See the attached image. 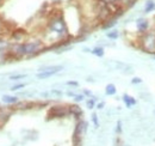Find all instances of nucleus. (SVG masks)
<instances>
[{
	"label": "nucleus",
	"instance_id": "1",
	"mask_svg": "<svg viewBox=\"0 0 155 146\" xmlns=\"http://www.w3.org/2000/svg\"><path fill=\"white\" fill-rule=\"evenodd\" d=\"M47 33L55 35L60 42L71 37L66 19L63 18V16L61 13L53 15L49 17L48 22H47Z\"/></svg>",
	"mask_w": 155,
	"mask_h": 146
},
{
	"label": "nucleus",
	"instance_id": "2",
	"mask_svg": "<svg viewBox=\"0 0 155 146\" xmlns=\"http://www.w3.org/2000/svg\"><path fill=\"white\" fill-rule=\"evenodd\" d=\"M138 48L146 53L155 54V30H149L138 37Z\"/></svg>",
	"mask_w": 155,
	"mask_h": 146
},
{
	"label": "nucleus",
	"instance_id": "3",
	"mask_svg": "<svg viewBox=\"0 0 155 146\" xmlns=\"http://www.w3.org/2000/svg\"><path fill=\"white\" fill-rule=\"evenodd\" d=\"M87 128H88V123L80 119L78 120L74 127V132H73V137H72V141H73V146H81L82 144V139L87 133Z\"/></svg>",
	"mask_w": 155,
	"mask_h": 146
},
{
	"label": "nucleus",
	"instance_id": "4",
	"mask_svg": "<svg viewBox=\"0 0 155 146\" xmlns=\"http://www.w3.org/2000/svg\"><path fill=\"white\" fill-rule=\"evenodd\" d=\"M68 115H71L69 113V106H53L50 107V109L48 111V120L50 119H64Z\"/></svg>",
	"mask_w": 155,
	"mask_h": 146
},
{
	"label": "nucleus",
	"instance_id": "5",
	"mask_svg": "<svg viewBox=\"0 0 155 146\" xmlns=\"http://www.w3.org/2000/svg\"><path fill=\"white\" fill-rule=\"evenodd\" d=\"M63 70V66L61 65H54V66H44L42 68H39V72L36 74V77L38 79H47L53 77L54 74L61 72Z\"/></svg>",
	"mask_w": 155,
	"mask_h": 146
},
{
	"label": "nucleus",
	"instance_id": "6",
	"mask_svg": "<svg viewBox=\"0 0 155 146\" xmlns=\"http://www.w3.org/2000/svg\"><path fill=\"white\" fill-rule=\"evenodd\" d=\"M10 38L13 43H21V42H25L26 38H28V34L25 33V30L23 29H17V30H12Z\"/></svg>",
	"mask_w": 155,
	"mask_h": 146
},
{
	"label": "nucleus",
	"instance_id": "7",
	"mask_svg": "<svg viewBox=\"0 0 155 146\" xmlns=\"http://www.w3.org/2000/svg\"><path fill=\"white\" fill-rule=\"evenodd\" d=\"M136 28L140 35L146 34L147 31H149V20L146 18H140L136 20Z\"/></svg>",
	"mask_w": 155,
	"mask_h": 146
},
{
	"label": "nucleus",
	"instance_id": "8",
	"mask_svg": "<svg viewBox=\"0 0 155 146\" xmlns=\"http://www.w3.org/2000/svg\"><path fill=\"white\" fill-rule=\"evenodd\" d=\"M11 114H12L11 110L6 109V108H0V127L4 126L8 121Z\"/></svg>",
	"mask_w": 155,
	"mask_h": 146
},
{
	"label": "nucleus",
	"instance_id": "9",
	"mask_svg": "<svg viewBox=\"0 0 155 146\" xmlns=\"http://www.w3.org/2000/svg\"><path fill=\"white\" fill-rule=\"evenodd\" d=\"M69 113H71V115H73L75 119L78 120H80L81 119V116L84 115V113H82V110L81 108L77 106V104H74V106H69Z\"/></svg>",
	"mask_w": 155,
	"mask_h": 146
},
{
	"label": "nucleus",
	"instance_id": "10",
	"mask_svg": "<svg viewBox=\"0 0 155 146\" xmlns=\"http://www.w3.org/2000/svg\"><path fill=\"white\" fill-rule=\"evenodd\" d=\"M123 102H124V104L128 107V108H131V107H134L136 106V99L134 97H131V96H129V95H127V93H124L123 95Z\"/></svg>",
	"mask_w": 155,
	"mask_h": 146
},
{
	"label": "nucleus",
	"instance_id": "11",
	"mask_svg": "<svg viewBox=\"0 0 155 146\" xmlns=\"http://www.w3.org/2000/svg\"><path fill=\"white\" fill-rule=\"evenodd\" d=\"M1 101L6 104H17L19 101H18V97L16 96H8V95H4L1 97Z\"/></svg>",
	"mask_w": 155,
	"mask_h": 146
},
{
	"label": "nucleus",
	"instance_id": "12",
	"mask_svg": "<svg viewBox=\"0 0 155 146\" xmlns=\"http://www.w3.org/2000/svg\"><path fill=\"white\" fill-rule=\"evenodd\" d=\"M101 2H104V4H106L107 6H110L112 10H114V13H115V11H116L118 7H120L122 5L119 4V0H100Z\"/></svg>",
	"mask_w": 155,
	"mask_h": 146
},
{
	"label": "nucleus",
	"instance_id": "13",
	"mask_svg": "<svg viewBox=\"0 0 155 146\" xmlns=\"http://www.w3.org/2000/svg\"><path fill=\"white\" fill-rule=\"evenodd\" d=\"M154 9H155V1L154 0H148V1L146 2V5H144L143 12H144V13H149V12H152Z\"/></svg>",
	"mask_w": 155,
	"mask_h": 146
},
{
	"label": "nucleus",
	"instance_id": "14",
	"mask_svg": "<svg viewBox=\"0 0 155 146\" xmlns=\"http://www.w3.org/2000/svg\"><path fill=\"white\" fill-rule=\"evenodd\" d=\"M117 19L115 17H112V18H110L109 20H106V22H104L103 24H101V28L103 29H110V28H112V26H115L116 25V22Z\"/></svg>",
	"mask_w": 155,
	"mask_h": 146
},
{
	"label": "nucleus",
	"instance_id": "15",
	"mask_svg": "<svg viewBox=\"0 0 155 146\" xmlns=\"http://www.w3.org/2000/svg\"><path fill=\"white\" fill-rule=\"evenodd\" d=\"M117 92V89L116 86H115V84H107L106 85V88H105V93L107 95V96H114V95H116Z\"/></svg>",
	"mask_w": 155,
	"mask_h": 146
},
{
	"label": "nucleus",
	"instance_id": "16",
	"mask_svg": "<svg viewBox=\"0 0 155 146\" xmlns=\"http://www.w3.org/2000/svg\"><path fill=\"white\" fill-rule=\"evenodd\" d=\"M93 55H96V56H98V57H103L104 56V48L103 47H100V46H98V47H96V48H93L92 49V52H91Z\"/></svg>",
	"mask_w": 155,
	"mask_h": 146
},
{
	"label": "nucleus",
	"instance_id": "17",
	"mask_svg": "<svg viewBox=\"0 0 155 146\" xmlns=\"http://www.w3.org/2000/svg\"><path fill=\"white\" fill-rule=\"evenodd\" d=\"M106 36L109 37L110 40H117V38H118V36H119V33H118V30L114 29V30L109 31V33L106 34Z\"/></svg>",
	"mask_w": 155,
	"mask_h": 146
},
{
	"label": "nucleus",
	"instance_id": "18",
	"mask_svg": "<svg viewBox=\"0 0 155 146\" xmlns=\"http://www.w3.org/2000/svg\"><path fill=\"white\" fill-rule=\"evenodd\" d=\"M86 107L88 109H93L96 107V97H91L90 99L86 101Z\"/></svg>",
	"mask_w": 155,
	"mask_h": 146
},
{
	"label": "nucleus",
	"instance_id": "19",
	"mask_svg": "<svg viewBox=\"0 0 155 146\" xmlns=\"http://www.w3.org/2000/svg\"><path fill=\"white\" fill-rule=\"evenodd\" d=\"M0 35H7L6 28H5V22L0 18Z\"/></svg>",
	"mask_w": 155,
	"mask_h": 146
},
{
	"label": "nucleus",
	"instance_id": "20",
	"mask_svg": "<svg viewBox=\"0 0 155 146\" xmlns=\"http://www.w3.org/2000/svg\"><path fill=\"white\" fill-rule=\"evenodd\" d=\"M26 77V74H24V73H20V74H13V75H11L10 77V80H19V79H23V78H25Z\"/></svg>",
	"mask_w": 155,
	"mask_h": 146
},
{
	"label": "nucleus",
	"instance_id": "21",
	"mask_svg": "<svg viewBox=\"0 0 155 146\" xmlns=\"http://www.w3.org/2000/svg\"><path fill=\"white\" fill-rule=\"evenodd\" d=\"M91 117H92V122H93L94 127L99 128V120H98V115H97V114H96V113H93Z\"/></svg>",
	"mask_w": 155,
	"mask_h": 146
},
{
	"label": "nucleus",
	"instance_id": "22",
	"mask_svg": "<svg viewBox=\"0 0 155 146\" xmlns=\"http://www.w3.org/2000/svg\"><path fill=\"white\" fill-rule=\"evenodd\" d=\"M24 86H25V84H24V83H20V84H17V85H13V86L11 88V90H12V91H17V90L23 89Z\"/></svg>",
	"mask_w": 155,
	"mask_h": 146
},
{
	"label": "nucleus",
	"instance_id": "23",
	"mask_svg": "<svg viewBox=\"0 0 155 146\" xmlns=\"http://www.w3.org/2000/svg\"><path fill=\"white\" fill-rule=\"evenodd\" d=\"M85 99V95L82 93V95H75L74 96V101L75 102H81V101H84Z\"/></svg>",
	"mask_w": 155,
	"mask_h": 146
},
{
	"label": "nucleus",
	"instance_id": "24",
	"mask_svg": "<svg viewBox=\"0 0 155 146\" xmlns=\"http://www.w3.org/2000/svg\"><path fill=\"white\" fill-rule=\"evenodd\" d=\"M116 133L118 134V135H119V134H122V122H120V121H118V122H117Z\"/></svg>",
	"mask_w": 155,
	"mask_h": 146
},
{
	"label": "nucleus",
	"instance_id": "25",
	"mask_svg": "<svg viewBox=\"0 0 155 146\" xmlns=\"http://www.w3.org/2000/svg\"><path fill=\"white\" fill-rule=\"evenodd\" d=\"M141 83H142V79L138 78V77H135V78L131 79V84H134V85H136V84H141Z\"/></svg>",
	"mask_w": 155,
	"mask_h": 146
},
{
	"label": "nucleus",
	"instance_id": "26",
	"mask_svg": "<svg viewBox=\"0 0 155 146\" xmlns=\"http://www.w3.org/2000/svg\"><path fill=\"white\" fill-rule=\"evenodd\" d=\"M67 85H73V86H79V83L75 80H68L67 82Z\"/></svg>",
	"mask_w": 155,
	"mask_h": 146
},
{
	"label": "nucleus",
	"instance_id": "27",
	"mask_svg": "<svg viewBox=\"0 0 155 146\" xmlns=\"http://www.w3.org/2000/svg\"><path fill=\"white\" fill-rule=\"evenodd\" d=\"M104 106H105V103H104V102H100V103H98L97 104V109H103V108H104Z\"/></svg>",
	"mask_w": 155,
	"mask_h": 146
},
{
	"label": "nucleus",
	"instance_id": "28",
	"mask_svg": "<svg viewBox=\"0 0 155 146\" xmlns=\"http://www.w3.org/2000/svg\"><path fill=\"white\" fill-rule=\"evenodd\" d=\"M84 95H86V96H92V92L88 91V90H84Z\"/></svg>",
	"mask_w": 155,
	"mask_h": 146
},
{
	"label": "nucleus",
	"instance_id": "29",
	"mask_svg": "<svg viewBox=\"0 0 155 146\" xmlns=\"http://www.w3.org/2000/svg\"><path fill=\"white\" fill-rule=\"evenodd\" d=\"M51 92L53 93H56V95H60V96L62 95V91H58V90H51Z\"/></svg>",
	"mask_w": 155,
	"mask_h": 146
},
{
	"label": "nucleus",
	"instance_id": "30",
	"mask_svg": "<svg viewBox=\"0 0 155 146\" xmlns=\"http://www.w3.org/2000/svg\"><path fill=\"white\" fill-rule=\"evenodd\" d=\"M123 146H130V145H129V144H124Z\"/></svg>",
	"mask_w": 155,
	"mask_h": 146
},
{
	"label": "nucleus",
	"instance_id": "31",
	"mask_svg": "<svg viewBox=\"0 0 155 146\" xmlns=\"http://www.w3.org/2000/svg\"><path fill=\"white\" fill-rule=\"evenodd\" d=\"M2 1H4V0H0V4H1V2H2Z\"/></svg>",
	"mask_w": 155,
	"mask_h": 146
},
{
	"label": "nucleus",
	"instance_id": "32",
	"mask_svg": "<svg viewBox=\"0 0 155 146\" xmlns=\"http://www.w3.org/2000/svg\"><path fill=\"white\" fill-rule=\"evenodd\" d=\"M154 115H155V109H154Z\"/></svg>",
	"mask_w": 155,
	"mask_h": 146
}]
</instances>
